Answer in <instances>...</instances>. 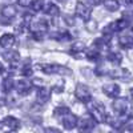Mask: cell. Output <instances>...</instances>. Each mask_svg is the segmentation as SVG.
I'll return each mask as SVG.
<instances>
[{
    "label": "cell",
    "instance_id": "38",
    "mask_svg": "<svg viewBox=\"0 0 133 133\" xmlns=\"http://www.w3.org/2000/svg\"><path fill=\"white\" fill-rule=\"evenodd\" d=\"M57 2H60V3H65L66 0H57Z\"/></svg>",
    "mask_w": 133,
    "mask_h": 133
},
{
    "label": "cell",
    "instance_id": "7",
    "mask_svg": "<svg viewBox=\"0 0 133 133\" xmlns=\"http://www.w3.org/2000/svg\"><path fill=\"white\" fill-rule=\"evenodd\" d=\"M77 117L73 115V113H66L63 118H61V124H63V127H64V129H68V130H71V129H73L76 125H77Z\"/></svg>",
    "mask_w": 133,
    "mask_h": 133
},
{
    "label": "cell",
    "instance_id": "39",
    "mask_svg": "<svg viewBox=\"0 0 133 133\" xmlns=\"http://www.w3.org/2000/svg\"><path fill=\"white\" fill-rule=\"evenodd\" d=\"M132 32H133V27H132Z\"/></svg>",
    "mask_w": 133,
    "mask_h": 133
},
{
    "label": "cell",
    "instance_id": "21",
    "mask_svg": "<svg viewBox=\"0 0 133 133\" xmlns=\"http://www.w3.org/2000/svg\"><path fill=\"white\" fill-rule=\"evenodd\" d=\"M104 5L108 11H110V12H115V11L118 9V5L120 3L117 2V0H104Z\"/></svg>",
    "mask_w": 133,
    "mask_h": 133
},
{
    "label": "cell",
    "instance_id": "2",
    "mask_svg": "<svg viewBox=\"0 0 133 133\" xmlns=\"http://www.w3.org/2000/svg\"><path fill=\"white\" fill-rule=\"evenodd\" d=\"M97 121L95 120V117L89 113V115H85L84 117L80 118V121L77 123V127H79V132L80 133H91L95 129Z\"/></svg>",
    "mask_w": 133,
    "mask_h": 133
},
{
    "label": "cell",
    "instance_id": "32",
    "mask_svg": "<svg viewBox=\"0 0 133 133\" xmlns=\"http://www.w3.org/2000/svg\"><path fill=\"white\" fill-rule=\"evenodd\" d=\"M64 20L66 21V24H68V25H75V17H72V16H65Z\"/></svg>",
    "mask_w": 133,
    "mask_h": 133
},
{
    "label": "cell",
    "instance_id": "1",
    "mask_svg": "<svg viewBox=\"0 0 133 133\" xmlns=\"http://www.w3.org/2000/svg\"><path fill=\"white\" fill-rule=\"evenodd\" d=\"M36 68L47 75H72V71L69 68L59 64H39Z\"/></svg>",
    "mask_w": 133,
    "mask_h": 133
},
{
    "label": "cell",
    "instance_id": "5",
    "mask_svg": "<svg viewBox=\"0 0 133 133\" xmlns=\"http://www.w3.org/2000/svg\"><path fill=\"white\" fill-rule=\"evenodd\" d=\"M113 109L120 115H127L130 109V103L127 97H117L113 101Z\"/></svg>",
    "mask_w": 133,
    "mask_h": 133
},
{
    "label": "cell",
    "instance_id": "27",
    "mask_svg": "<svg viewBox=\"0 0 133 133\" xmlns=\"http://www.w3.org/2000/svg\"><path fill=\"white\" fill-rule=\"evenodd\" d=\"M32 37L35 39V40H37V41L43 40V37H44L43 31H33V32H32Z\"/></svg>",
    "mask_w": 133,
    "mask_h": 133
},
{
    "label": "cell",
    "instance_id": "13",
    "mask_svg": "<svg viewBox=\"0 0 133 133\" xmlns=\"http://www.w3.org/2000/svg\"><path fill=\"white\" fill-rule=\"evenodd\" d=\"M3 59L5 60V61H8V63H11V64H14V63H17L19 60H20V55H19V52L17 51H4L3 52Z\"/></svg>",
    "mask_w": 133,
    "mask_h": 133
},
{
    "label": "cell",
    "instance_id": "15",
    "mask_svg": "<svg viewBox=\"0 0 133 133\" xmlns=\"http://www.w3.org/2000/svg\"><path fill=\"white\" fill-rule=\"evenodd\" d=\"M16 14H17L16 7L15 5H11V4L3 7V9H2V16L4 19H12V17L16 16Z\"/></svg>",
    "mask_w": 133,
    "mask_h": 133
},
{
    "label": "cell",
    "instance_id": "16",
    "mask_svg": "<svg viewBox=\"0 0 133 133\" xmlns=\"http://www.w3.org/2000/svg\"><path fill=\"white\" fill-rule=\"evenodd\" d=\"M44 12L45 14H48L49 16H52V17H57L59 15H60V9H59V7L56 5V4H47L45 7H44Z\"/></svg>",
    "mask_w": 133,
    "mask_h": 133
},
{
    "label": "cell",
    "instance_id": "36",
    "mask_svg": "<svg viewBox=\"0 0 133 133\" xmlns=\"http://www.w3.org/2000/svg\"><path fill=\"white\" fill-rule=\"evenodd\" d=\"M128 130H129V133H133V124H130L128 127Z\"/></svg>",
    "mask_w": 133,
    "mask_h": 133
},
{
    "label": "cell",
    "instance_id": "8",
    "mask_svg": "<svg viewBox=\"0 0 133 133\" xmlns=\"http://www.w3.org/2000/svg\"><path fill=\"white\" fill-rule=\"evenodd\" d=\"M109 76L112 79H118V80H124L127 81L129 77H130V73L128 69H124V68H116V69H112L109 72Z\"/></svg>",
    "mask_w": 133,
    "mask_h": 133
},
{
    "label": "cell",
    "instance_id": "12",
    "mask_svg": "<svg viewBox=\"0 0 133 133\" xmlns=\"http://www.w3.org/2000/svg\"><path fill=\"white\" fill-rule=\"evenodd\" d=\"M49 98H51V89H48L45 87L40 88L39 92H37V103L43 105V104H45Z\"/></svg>",
    "mask_w": 133,
    "mask_h": 133
},
{
    "label": "cell",
    "instance_id": "24",
    "mask_svg": "<svg viewBox=\"0 0 133 133\" xmlns=\"http://www.w3.org/2000/svg\"><path fill=\"white\" fill-rule=\"evenodd\" d=\"M32 9L35 11V12L43 11V9H44V3H43V0H35V2L32 3Z\"/></svg>",
    "mask_w": 133,
    "mask_h": 133
},
{
    "label": "cell",
    "instance_id": "34",
    "mask_svg": "<svg viewBox=\"0 0 133 133\" xmlns=\"http://www.w3.org/2000/svg\"><path fill=\"white\" fill-rule=\"evenodd\" d=\"M87 2L89 3L91 5L95 7V5H100V4H101V3H103V0H87Z\"/></svg>",
    "mask_w": 133,
    "mask_h": 133
},
{
    "label": "cell",
    "instance_id": "14",
    "mask_svg": "<svg viewBox=\"0 0 133 133\" xmlns=\"http://www.w3.org/2000/svg\"><path fill=\"white\" fill-rule=\"evenodd\" d=\"M0 44H2V47L4 49L11 48L15 44V36L11 35V33H4V35L2 36V39H0Z\"/></svg>",
    "mask_w": 133,
    "mask_h": 133
},
{
    "label": "cell",
    "instance_id": "29",
    "mask_svg": "<svg viewBox=\"0 0 133 133\" xmlns=\"http://www.w3.org/2000/svg\"><path fill=\"white\" fill-rule=\"evenodd\" d=\"M17 3L21 7H29V5H32L33 0H17Z\"/></svg>",
    "mask_w": 133,
    "mask_h": 133
},
{
    "label": "cell",
    "instance_id": "26",
    "mask_svg": "<svg viewBox=\"0 0 133 133\" xmlns=\"http://www.w3.org/2000/svg\"><path fill=\"white\" fill-rule=\"evenodd\" d=\"M84 48H85V44H84V43H81V41L75 43L73 45H72V51H75V52H80V51H83Z\"/></svg>",
    "mask_w": 133,
    "mask_h": 133
},
{
    "label": "cell",
    "instance_id": "23",
    "mask_svg": "<svg viewBox=\"0 0 133 133\" xmlns=\"http://www.w3.org/2000/svg\"><path fill=\"white\" fill-rule=\"evenodd\" d=\"M93 47H96L98 51H100V49H105V48L108 47V43L104 40V37H100V39H96V40L93 41Z\"/></svg>",
    "mask_w": 133,
    "mask_h": 133
},
{
    "label": "cell",
    "instance_id": "22",
    "mask_svg": "<svg viewBox=\"0 0 133 133\" xmlns=\"http://www.w3.org/2000/svg\"><path fill=\"white\" fill-rule=\"evenodd\" d=\"M87 59H89V60H92V61H96V60H98L100 59V53H98V49L96 48V47H93L92 49H89L87 52Z\"/></svg>",
    "mask_w": 133,
    "mask_h": 133
},
{
    "label": "cell",
    "instance_id": "10",
    "mask_svg": "<svg viewBox=\"0 0 133 133\" xmlns=\"http://www.w3.org/2000/svg\"><path fill=\"white\" fill-rule=\"evenodd\" d=\"M32 85H33V84H32L31 81L25 80V79L19 80V81L16 83V91H17L19 95H28L29 91H31V88H32Z\"/></svg>",
    "mask_w": 133,
    "mask_h": 133
},
{
    "label": "cell",
    "instance_id": "30",
    "mask_svg": "<svg viewBox=\"0 0 133 133\" xmlns=\"http://www.w3.org/2000/svg\"><path fill=\"white\" fill-rule=\"evenodd\" d=\"M32 84L36 85V87H39V88H43V87H44V81L40 80V79H33V80H32Z\"/></svg>",
    "mask_w": 133,
    "mask_h": 133
},
{
    "label": "cell",
    "instance_id": "19",
    "mask_svg": "<svg viewBox=\"0 0 133 133\" xmlns=\"http://www.w3.org/2000/svg\"><path fill=\"white\" fill-rule=\"evenodd\" d=\"M2 88H3V92L4 93H9L11 91L14 89V80L11 77H4L3 79V83H2Z\"/></svg>",
    "mask_w": 133,
    "mask_h": 133
},
{
    "label": "cell",
    "instance_id": "33",
    "mask_svg": "<svg viewBox=\"0 0 133 133\" xmlns=\"http://www.w3.org/2000/svg\"><path fill=\"white\" fill-rule=\"evenodd\" d=\"M44 133H61L59 129H56V128H51V127H48V128H45L44 129Z\"/></svg>",
    "mask_w": 133,
    "mask_h": 133
},
{
    "label": "cell",
    "instance_id": "25",
    "mask_svg": "<svg viewBox=\"0 0 133 133\" xmlns=\"http://www.w3.org/2000/svg\"><path fill=\"white\" fill-rule=\"evenodd\" d=\"M85 28L89 31V32H93V31H96V28H97V23L95 20H87V24H85Z\"/></svg>",
    "mask_w": 133,
    "mask_h": 133
},
{
    "label": "cell",
    "instance_id": "9",
    "mask_svg": "<svg viewBox=\"0 0 133 133\" xmlns=\"http://www.w3.org/2000/svg\"><path fill=\"white\" fill-rule=\"evenodd\" d=\"M2 125H3L4 128L9 129V130H17V129L20 128V121H19L16 117H14V116H8V117H5V118L3 120Z\"/></svg>",
    "mask_w": 133,
    "mask_h": 133
},
{
    "label": "cell",
    "instance_id": "3",
    "mask_svg": "<svg viewBox=\"0 0 133 133\" xmlns=\"http://www.w3.org/2000/svg\"><path fill=\"white\" fill-rule=\"evenodd\" d=\"M89 113L95 117L97 123H105L107 121V112L101 103H93L89 107Z\"/></svg>",
    "mask_w": 133,
    "mask_h": 133
},
{
    "label": "cell",
    "instance_id": "6",
    "mask_svg": "<svg viewBox=\"0 0 133 133\" xmlns=\"http://www.w3.org/2000/svg\"><path fill=\"white\" fill-rule=\"evenodd\" d=\"M76 15L79 16L80 19L87 21V20L91 19L92 11H91V8L88 5H85L83 2H77V4H76Z\"/></svg>",
    "mask_w": 133,
    "mask_h": 133
},
{
    "label": "cell",
    "instance_id": "28",
    "mask_svg": "<svg viewBox=\"0 0 133 133\" xmlns=\"http://www.w3.org/2000/svg\"><path fill=\"white\" fill-rule=\"evenodd\" d=\"M21 73L24 76H31L32 75V66L31 65H24L23 69H21Z\"/></svg>",
    "mask_w": 133,
    "mask_h": 133
},
{
    "label": "cell",
    "instance_id": "35",
    "mask_svg": "<svg viewBox=\"0 0 133 133\" xmlns=\"http://www.w3.org/2000/svg\"><path fill=\"white\" fill-rule=\"evenodd\" d=\"M120 3L123 5H125V7H129V5L133 4V0H120Z\"/></svg>",
    "mask_w": 133,
    "mask_h": 133
},
{
    "label": "cell",
    "instance_id": "18",
    "mask_svg": "<svg viewBox=\"0 0 133 133\" xmlns=\"http://www.w3.org/2000/svg\"><path fill=\"white\" fill-rule=\"evenodd\" d=\"M107 60L112 64H120L121 60H123V56H121V53H118V52H108Z\"/></svg>",
    "mask_w": 133,
    "mask_h": 133
},
{
    "label": "cell",
    "instance_id": "37",
    "mask_svg": "<svg viewBox=\"0 0 133 133\" xmlns=\"http://www.w3.org/2000/svg\"><path fill=\"white\" fill-rule=\"evenodd\" d=\"M129 93H130V97L133 98V88H132V89H130V92H129Z\"/></svg>",
    "mask_w": 133,
    "mask_h": 133
},
{
    "label": "cell",
    "instance_id": "4",
    "mask_svg": "<svg viewBox=\"0 0 133 133\" xmlns=\"http://www.w3.org/2000/svg\"><path fill=\"white\" fill-rule=\"evenodd\" d=\"M75 96H76L77 100H80V101L84 103V104H88L92 100V93L89 91V88H88L87 85H84V84H79L76 87Z\"/></svg>",
    "mask_w": 133,
    "mask_h": 133
},
{
    "label": "cell",
    "instance_id": "17",
    "mask_svg": "<svg viewBox=\"0 0 133 133\" xmlns=\"http://www.w3.org/2000/svg\"><path fill=\"white\" fill-rule=\"evenodd\" d=\"M118 43H120L121 47H124V48H127V49L133 48V37L129 36V35H123V36H120Z\"/></svg>",
    "mask_w": 133,
    "mask_h": 133
},
{
    "label": "cell",
    "instance_id": "20",
    "mask_svg": "<svg viewBox=\"0 0 133 133\" xmlns=\"http://www.w3.org/2000/svg\"><path fill=\"white\" fill-rule=\"evenodd\" d=\"M69 112H71V110H69L68 107H57L56 109L53 110V116L56 118H59V120H61L66 113H69Z\"/></svg>",
    "mask_w": 133,
    "mask_h": 133
},
{
    "label": "cell",
    "instance_id": "11",
    "mask_svg": "<svg viewBox=\"0 0 133 133\" xmlns=\"http://www.w3.org/2000/svg\"><path fill=\"white\" fill-rule=\"evenodd\" d=\"M120 87L117 84H105L103 87V92L109 97H117L120 95Z\"/></svg>",
    "mask_w": 133,
    "mask_h": 133
},
{
    "label": "cell",
    "instance_id": "31",
    "mask_svg": "<svg viewBox=\"0 0 133 133\" xmlns=\"http://www.w3.org/2000/svg\"><path fill=\"white\" fill-rule=\"evenodd\" d=\"M63 89H64V83H59V84H57L56 87H53V89H52V91H53V92H57V93H59V92H61Z\"/></svg>",
    "mask_w": 133,
    "mask_h": 133
}]
</instances>
